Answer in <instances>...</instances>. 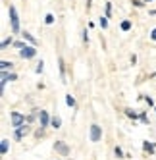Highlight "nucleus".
I'll return each instance as SVG.
<instances>
[{"label":"nucleus","mask_w":156,"mask_h":160,"mask_svg":"<svg viewBox=\"0 0 156 160\" xmlns=\"http://www.w3.org/2000/svg\"><path fill=\"white\" fill-rule=\"evenodd\" d=\"M21 37H23L27 42H31V47H37V44H39V41H37L35 37H33L31 33H27V31H21Z\"/></svg>","instance_id":"nucleus-8"},{"label":"nucleus","mask_w":156,"mask_h":160,"mask_svg":"<svg viewBox=\"0 0 156 160\" xmlns=\"http://www.w3.org/2000/svg\"><path fill=\"white\" fill-rule=\"evenodd\" d=\"M66 104H68L70 108H73V106H75V98H73L71 95H66Z\"/></svg>","instance_id":"nucleus-18"},{"label":"nucleus","mask_w":156,"mask_h":160,"mask_svg":"<svg viewBox=\"0 0 156 160\" xmlns=\"http://www.w3.org/2000/svg\"><path fill=\"white\" fill-rule=\"evenodd\" d=\"M50 125L54 129H60V125H62V120H60V116H52V120H50Z\"/></svg>","instance_id":"nucleus-11"},{"label":"nucleus","mask_w":156,"mask_h":160,"mask_svg":"<svg viewBox=\"0 0 156 160\" xmlns=\"http://www.w3.org/2000/svg\"><path fill=\"white\" fill-rule=\"evenodd\" d=\"M54 151H56L58 154H62V156H68L71 148H70V145H66L64 141H56V143H54Z\"/></svg>","instance_id":"nucleus-5"},{"label":"nucleus","mask_w":156,"mask_h":160,"mask_svg":"<svg viewBox=\"0 0 156 160\" xmlns=\"http://www.w3.org/2000/svg\"><path fill=\"white\" fill-rule=\"evenodd\" d=\"M147 2H152V0H147Z\"/></svg>","instance_id":"nucleus-30"},{"label":"nucleus","mask_w":156,"mask_h":160,"mask_svg":"<svg viewBox=\"0 0 156 160\" xmlns=\"http://www.w3.org/2000/svg\"><path fill=\"white\" fill-rule=\"evenodd\" d=\"M10 44H14V41H12V37H6V39L2 41V44H0V47H2V50H4V48L10 47Z\"/></svg>","instance_id":"nucleus-17"},{"label":"nucleus","mask_w":156,"mask_h":160,"mask_svg":"<svg viewBox=\"0 0 156 160\" xmlns=\"http://www.w3.org/2000/svg\"><path fill=\"white\" fill-rule=\"evenodd\" d=\"M19 56H21L23 60L35 58V56H37V47H25V48H21V50H19Z\"/></svg>","instance_id":"nucleus-2"},{"label":"nucleus","mask_w":156,"mask_h":160,"mask_svg":"<svg viewBox=\"0 0 156 160\" xmlns=\"http://www.w3.org/2000/svg\"><path fill=\"white\" fill-rule=\"evenodd\" d=\"M58 66H60V75H62V79L66 81V64H64V58H62V56L58 58Z\"/></svg>","instance_id":"nucleus-12"},{"label":"nucleus","mask_w":156,"mask_h":160,"mask_svg":"<svg viewBox=\"0 0 156 160\" xmlns=\"http://www.w3.org/2000/svg\"><path fill=\"white\" fill-rule=\"evenodd\" d=\"M27 131H29V123L19 125V128H16V131H14V139L21 141V139H23V135H27Z\"/></svg>","instance_id":"nucleus-7"},{"label":"nucleus","mask_w":156,"mask_h":160,"mask_svg":"<svg viewBox=\"0 0 156 160\" xmlns=\"http://www.w3.org/2000/svg\"><path fill=\"white\" fill-rule=\"evenodd\" d=\"M114 154H116L118 158H124V156H125V154H124V151H121L119 147H116V148H114Z\"/></svg>","instance_id":"nucleus-21"},{"label":"nucleus","mask_w":156,"mask_h":160,"mask_svg":"<svg viewBox=\"0 0 156 160\" xmlns=\"http://www.w3.org/2000/svg\"><path fill=\"white\" fill-rule=\"evenodd\" d=\"M154 112H156V106H154Z\"/></svg>","instance_id":"nucleus-31"},{"label":"nucleus","mask_w":156,"mask_h":160,"mask_svg":"<svg viewBox=\"0 0 156 160\" xmlns=\"http://www.w3.org/2000/svg\"><path fill=\"white\" fill-rule=\"evenodd\" d=\"M100 139H102V128L96 125V123H93L91 125V141L93 143H98Z\"/></svg>","instance_id":"nucleus-6"},{"label":"nucleus","mask_w":156,"mask_h":160,"mask_svg":"<svg viewBox=\"0 0 156 160\" xmlns=\"http://www.w3.org/2000/svg\"><path fill=\"white\" fill-rule=\"evenodd\" d=\"M98 25L102 27V29H106V27H108V18H100V19H98Z\"/></svg>","instance_id":"nucleus-20"},{"label":"nucleus","mask_w":156,"mask_h":160,"mask_svg":"<svg viewBox=\"0 0 156 160\" xmlns=\"http://www.w3.org/2000/svg\"><path fill=\"white\" fill-rule=\"evenodd\" d=\"M8 148H10V141L8 139H2V141H0V154H6L8 152Z\"/></svg>","instance_id":"nucleus-10"},{"label":"nucleus","mask_w":156,"mask_h":160,"mask_svg":"<svg viewBox=\"0 0 156 160\" xmlns=\"http://www.w3.org/2000/svg\"><path fill=\"white\" fill-rule=\"evenodd\" d=\"M44 23H46V25H52V23H54V16H52V14H46V16H44Z\"/></svg>","instance_id":"nucleus-19"},{"label":"nucleus","mask_w":156,"mask_h":160,"mask_svg":"<svg viewBox=\"0 0 156 160\" xmlns=\"http://www.w3.org/2000/svg\"><path fill=\"white\" fill-rule=\"evenodd\" d=\"M8 16H10V25H12V31L19 33V16L16 12V6H12V4L8 6Z\"/></svg>","instance_id":"nucleus-1"},{"label":"nucleus","mask_w":156,"mask_h":160,"mask_svg":"<svg viewBox=\"0 0 156 160\" xmlns=\"http://www.w3.org/2000/svg\"><path fill=\"white\" fill-rule=\"evenodd\" d=\"M150 39L156 42V29H152V33H150Z\"/></svg>","instance_id":"nucleus-29"},{"label":"nucleus","mask_w":156,"mask_h":160,"mask_svg":"<svg viewBox=\"0 0 156 160\" xmlns=\"http://www.w3.org/2000/svg\"><path fill=\"white\" fill-rule=\"evenodd\" d=\"M10 122H12L14 128H19V125L25 123V116H23V114H19V112H12V114H10Z\"/></svg>","instance_id":"nucleus-3"},{"label":"nucleus","mask_w":156,"mask_h":160,"mask_svg":"<svg viewBox=\"0 0 156 160\" xmlns=\"http://www.w3.org/2000/svg\"><path fill=\"white\" fill-rule=\"evenodd\" d=\"M42 70H44V62L41 60V62L37 64V68H35V72H37V73H42Z\"/></svg>","instance_id":"nucleus-24"},{"label":"nucleus","mask_w":156,"mask_h":160,"mask_svg":"<svg viewBox=\"0 0 156 160\" xmlns=\"http://www.w3.org/2000/svg\"><path fill=\"white\" fill-rule=\"evenodd\" d=\"M14 47H16V48H19V50H21V48H25V47H27V44H25V42H23V41H16V42H14Z\"/></svg>","instance_id":"nucleus-23"},{"label":"nucleus","mask_w":156,"mask_h":160,"mask_svg":"<svg viewBox=\"0 0 156 160\" xmlns=\"http://www.w3.org/2000/svg\"><path fill=\"white\" fill-rule=\"evenodd\" d=\"M131 25H133V23H131L129 19H124V21H121V25H119V27H121V31H129V29H131Z\"/></svg>","instance_id":"nucleus-15"},{"label":"nucleus","mask_w":156,"mask_h":160,"mask_svg":"<svg viewBox=\"0 0 156 160\" xmlns=\"http://www.w3.org/2000/svg\"><path fill=\"white\" fill-rule=\"evenodd\" d=\"M50 114L46 112V110H41L39 112V123H41V129H46L48 125H50Z\"/></svg>","instance_id":"nucleus-4"},{"label":"nucleus","mask_w":156,"mask_h":160,"mask_svg":"<svg viewBox=\"0 0 156 160\" xmlns=\"http://www.w3.org/2000/svg\"><path fill=\"white\" fill-rule=\"evenodd\" d=\"M139 120L144 123V125H149L150 122H149V116H147V112H139Z\"/></svg>","instance_id":"nucleus-16"},{"label":"nucleus","mask_w":156,"mask_h":160,"mask_svg":"<svg viewBox=\"0 0 156 160\" xmlns=\"http://www.w3.org/2000/svg\"><path fill=\"white\" fill-rule=\"evenodd\" d=\"M143 151L149 152V154H154V143L152 141H144L143 143Z\"/></svg>","instance_id":"nucleus-9"},{"label":"nucleus","mask_w":156,"mask_h":160,"mask_svg":"<svg viewBox=\"0 0 156 160\" xmlns=\"http://www.w3.org/2000/svg\"><path fill=\"white\" fill-rule=\"evenodd\" d=\"M110 16H112V4L106 2V18H110Z\"/></svg>","instance_id":"nucleus-25"},{"label":"nucleus","mask_w":156,"mask_h":160,"mask_svg":"<svg viewBox=\"0 0 156 160\" xmlns=\"http://www.w3.org/2000/svg\"><path fill=\"white\" fill-rule=\"evenodd\" d=\"M141 98H143V100H144V102H147V104H149V106H152V108H154V106H156V104H154V100H152V98H150V97H141Z\"/></svg>","instance_id":"nucleus-22"},{"label":"nucleus","mask_w":156,"mask_h":160,"mask_svg":"<svg viewBox=\"0 0 156 160\" xmlns=\"http://www.w3.org/2000/svg\"><path fill=\"white\" fill-rule=\"evenodd\" d=\"M35 118H39V116H35V114H29V116H27V123H31V122H35Z\"/></svg>","instance_id":"nucleus-27"},{"label":"nucleus","mask_w":156,"mask_h":160,"mask_svg":"<svg viewBox=\"0 0 156 160\" xmlns=\"http://www.w3.org/2000/svg\"><path fill=\"white\" fill-rule=\"evenodd\" d=\"M125 116L129 120H139V112H133L131 108H125Z\"/></svg>","instance_id":"nucleus-13"},{"label":"nucleus","mask_w":156,"mask_h":160,"mask_svg":"<svg viewBox=\"0 0 156 160\" xmlns=\"http://www.w3.org/2000/svg\"><path fill=\"white\" fill-rule=\"evenodd\" d=\"M83 42H85V44L89 42V33H87V29H83Z\"/></svg>","instance_id":"nucleus-26"},{"label":"nucleus","mask_w":156,"mask_h":160,"mask_svg":"<svg viewBox=\"0 0 156 160\" xmlns=\"http://www.w3.org/2000/svg\"><path fill=\"white\" fill-rule=\"evenodd\" d=\"M0 68H2V72H8V70H12V68H14V64H12V62L2 60V62H0Z\"/></svg>","instance_id":"nucleus-14"},{"label":"nucleus","mask_w":156,"mask_h":160,"mask_svg":"<svg viewBox=\"0 0 156 160\" xmlns=\"http://www.w3.org/2000/svg\"><path fill=\"white\" fill-rule=\"evenodd\" d=\"M133 6H135V8H143L144 4L141 2V0H133Z\"/></svg>","instance_id":"nucleus-28"}]
</instances>
